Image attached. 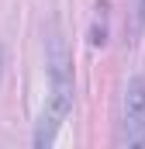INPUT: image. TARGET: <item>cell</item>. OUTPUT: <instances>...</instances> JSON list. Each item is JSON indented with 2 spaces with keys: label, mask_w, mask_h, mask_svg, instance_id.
Masks as SVG:
<instances>
[{
  "label": "cell",
  "mask_w": 145,
  "mask_h": 149,
  "mask_svg": "<svg viewBox=\"0 0 145 149\" xmlns=\"http://www.w3.org/2000/svg\"><path fill=\"white\" fill-rule=\"evenodd\" d=\"M45 66H48V97H45V108H41V118H38L35 128V149H45L55 142L62 121L69 118L72 111V56L66 49L62 35L52 28L48 31V49H45Z\"/></svg>",
  "instance_id": "cell-1"
},
{
  "label": "cell",
  "mask_w": 145,
  "mask_h": 149,
  "mask_svg": "<svg viewBox=\"0 0 145 149\" xmlns=\"http://www.w3.org/2000/svg\"><path fill=\"white\" fill-rule=\"evenodd\" d=\"M117 146L145 149V76L135 73L121 94V118H117Z\"/></svg>",
  "instance_id": "cell-2"
},
{
  "label": "cell",
  "mask_w": 145,
  "mask_h": 149,
  "mask_svg": "<svg viewBox=\"0 0 145 149\" xmlns=\"http://www.w3.org/2000/svg\"><path fill=\"white\" fill-rule=\"evenodd\" d=\"M0 73H3V49H0Z\"/></svg>",
  "instance_id": "cell-4"
},
{
  "label": "cell",
  "mask_w": 145,
  "mask_h": 149,
  "mask_svg": "<svg viewBox=\"0 0 145 149\" xmlns=\"http://www.w3.org/2000/svg\"><path fill=\"white\" fill-rule=\"evenodd\" d=\"M145 31V0H131V38Z\"/></svg>",
  "instance_id": "cell-3"
}]
</instances>
